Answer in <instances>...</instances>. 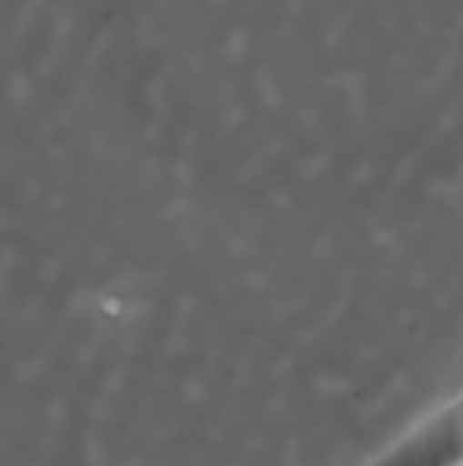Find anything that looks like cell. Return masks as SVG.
Returning <instances> with one entry per match:
<instances>
[{
  "label": "cell",
  "mask_w": 463,
  "mask_h": 466,
  "mask_svg": "<svg viewBox=\"0 0 463 466\" xmlns=\"http://www.w3.org/2000/svg\"><path fill=\"white\" fill-rule=\"evenodd\" d=\"M463 463V403L390 451L375 466H460Z\"/></svg>",
  "instance_id": "cell-1"
}]
</instances>
